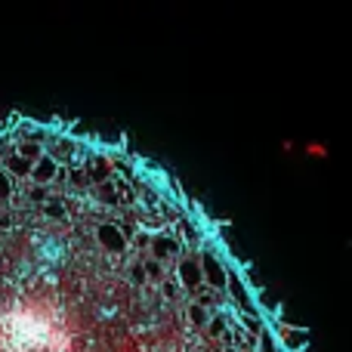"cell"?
Here are the masks:
<instances>
[{
	"label": "cell",
	"instance_id": "1",
	"mask_svg": "<svg viewBox=\"0 0 352 352\" xmlns=\"http://www.w3.org/2000/svg\"><path fill=\"white\" fill-rule=\"evenodd\" d=\"M300 349L161 164L68 121H0V352Z\"/></svg>",
	"mask_w": 352,
	"mask_h": 352
}]
</instances>
